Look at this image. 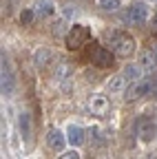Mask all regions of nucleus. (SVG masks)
Returning <instances> with one entry per match:
<instances>
[{"label": "nucleus", "mask_w": 157, "mask_h": 159, "mask_svg": "<svg viewBox=\"0 0 157 159\" xmlns=\"http://www.w3.org/2000/svg\"><path fill=\"white\" fill-rule=\"evenodd\" d=\"M157 135V124L155 122H148L146 124H142V128H140V139H144V142H150V139Z\"/></svg>", "instance_id": "13"}, {"label": "nucleus", "mask_w": 157, "mask_h": 159, "mask_svg": "<svg viewBox=\"0 0 157 159\" xmlns=\"http://www.w3.org/2000/svg\"><path fill=\"white\" fill-rule=\"evenodd\" d=\"M140 66H135V64H126V69H124V77L126 80H131V82H137L140 80Z\"/></svg>", "instance_id": "17"}, {"label": "nucleus", "mask_w": 157, "mask_h": 159, "mask_svg": "<svg viewBox=\"0 0 157 159\" xmlns=\"http://www.w3.org/2000/svg\"><path fill=\"white\" fill-rule=\"evenodd\" d=\"M60 159H80V155H77V150H69V152L60 155Z\"/></svg>", "instance_id": "20"}, {"label": "nucleus", "mask_w": 157, "mask_h": 159, "mask_svg": "<svg viewBox=\"0 0 157 159\" xmlns=\"http://www.w3.org/2000/svg\"><path fill=\"white\" fill-rule=\"evenodd\" d=\"M89 38H91V29H89L86 25H75V27H71L69 33H67V47H69L71 51H75V49H80L82 44H86Z\"/></svg>", "instance_id": "2"}, {"label": "nucleus", "mask_w": 157, "mask_h": 159, "mask_svg": "<svg viewBox=\"0 0 157 159\" xmlns=\"http://www.w3.org/2000/svg\"><path fill=\"white\" fill-rule=\"evenodd\" d=\"M33 18H35V16H33L31 9H22V13H20V25H22V27H29V25L33 22Z\"/></svg>", "instance_id": "19"}, {"label": "nucleus", "mask_w": 157, "mask_h": 159, "mask_svg": "<svg viewBox=\"0 0 157 159\" xmlns=\"http://www.w3.org/2000/svg\"><path fill=\"white\" fill-rule=\"evenodd\" d=\"M109 108H111V102H109V97L106 95H102V93H93L91 97H89V111L93 113V115H106L109 113Z\"/></svg>", "instance_id": "5"}, {"label": "nucleus", "mask_w": 157, "mask_h": 159, "mask_svg": "<svg viewBox=\"0 0 157 159\" xmlns=\"http://www.w3.org/2000/svg\"><path fill=\"white\" fill-rule=\"evenodd\" d=\"M53 2H49V0H42V2H38V16H51L53 13Z\"/></svg>", "instance_id": "18"}, {"label": "nucleus", "mask_w": 157, "mask_h": 159, "mask_svg": "<svg viewBox=\"0 0 157 159\" xmlns=\"http://www.w3.org/2000/svg\"><path fill=\"white\" fill-rule=\"evenodd\" d=\"M155 53H157V49H155Z\"/></svg>", "instance_id": "23"}, {"label": "nucleus", "mask_w": 157, "mask_h": 159, "mask_svg": "<svg viewBox=\"0 0 157 159\" xmlns=\"http://www.w3.org/2000/svg\"><path fill=\"white\" fill-rule=\"evenodd\" d=\"M13 91V75L9 73V66L5 62V55H2V93L9 95Z\"/></svg>", "instance_id": "11"}, {"label": "nucleus", "mask_w": 157, "mask_h": 159, "mask_svg": "<svg viewBox=\"0 0 157 159\" xmlns=\"http://www.w3.org/2000/svg\"><path fill=\"white\" fill-rule=\"evenodd\" d=\"M126 82H128V80L124 77V73H122V75H113L109 82H106V89H109L111 93H122V91L126 89Z\"/></svg>", "instance_id": "10"}, {"label": "nucleus", "mask_w": 157, "mask_h": 159, "mask_svg": "<svg viewBox=\"0 0 157 159\" xmlns=\"http://www.w3.org/2000/svg\"><path fill=\"white\" fill-rule=\"evenodd\" d=\"M67 142H69V139L64 137V133H62L60 128H51V130L47 133V146H49L51 150H62V148L67 146Z\"/></svg>", "instance_id": "6"}, {"label": "nucleus", "mask_w": 157, "mask_h": 159, "mask_svg": "<svg viewBox=\"0 0 157 159\" xmlns=\"http://www.w3.org/2000/svg\"><path fill=\"white\" fill-rule=\"evenodd\" d=\"M18 122H20V130H22V137H25V139H29V137H31V119H29V115H27V113H22Z\"/></svg>", "instance_id": "15"}, {"label": "nucleus", "mask_w": 157, "mask_h": 159, "mask_svg": "<svg viewBox=\"0 0 157 159\" xmlns=\"http://www.w3.org/2000/svg\"><path fill=\"white\" fill-rule=\"evenodd\" d=\"M97 5H100V9H104V11H117V9H120L122 7V2H120V0H97Z\"/></svg>", "instance_id": "16"}, {"label": "nucleus", "mask_w": 157, "mask_h": 159, "mask_svg": "<svg viewBox=\"0 0 157 159\" xmlns=\"http://www.w3.org/2000/svg\"><path fill=\"white\" fill-rule=\"evenodd\" d=\"M153 91V80H137V82L128 89V99H137V97H144Z\"/></svg>", "instance_id": "7"}, {"label": "nucleus", "mask_w": 157, "mask_h": 159, "mask_svg": "<svg viewBox=\"0 0 157 159\" xmlns=\"http://www.w3.org/2000/svg\"><path fill=\"white\" fill-rule=\"evenodd\" d=\"M71 75H73V66L69 62H58V66L53 71V77L58 82H67V80H71Z\"/></svg>", "instance_id": "9"}, {"label": "nucleus", "mask_w": 157, "mask_h": 159, "mask_svg": "<svg viewBox=\"0 0 157 159\" xmlns=\"http://www.w3.org/2000/svg\"><path fill=\"white\" fill-rule=\"evenodd\" d=\"M109 42H111V49L115 55L120 57H128L135 53V38L124 33V31H113L109 33Z\"/></svg>", "instance_id": "1"}, {"label": "nucleus", "mask_w": 157, "mask_h": 159, "mask_svg": "<svg viewBox=\"0 0 157 159\" xmlns=\"http://www.w3.org/2000/svg\"><path fill=\"white\" fill-rule=\"evenodd\" d=\"M153 2H157V0H153Z\"/></svg>", "instance_id": "22"}, {"label": "nucleus", "mask_w": 157, "mask_h": 159, "mask_svg": "<svg viewBox=\"0 0 157 159\" xmlns=\"http://www.w3.org/2000/svg\"><path fill=\"white\" fill-rule=\"evenodd\" d=\"M140 62H142V69L146 73H155L157 71V53L155 51H144L142 57H140Z\"/></svg>", "instance_id": "8"}, {"label": "nucleus", "mask_w": 157, "mask_h": 159, "mask_svg": "<svg viewBox=\"0 0 157 159\" xmlns=\"http://www.w3.org/2000/svg\"><path fill=\"white\" fill-rule=\"evenodd\" d=\"M89 57H91V62H93L95 66H102V69L113 64V55H111V51L104 49V47H100V44H93V47H91Z\"/></svg>", "instance_id": "4"}, {"label": "nucleus", "mask_w": 157, "mask_h": 159, "mask_svg": "<svg viewBox=\"0 0 157 159\" xmlns=\"http://www.w3.org/2000/svg\"><path fill=\"white\" fill-rule=\"evenodd\" d=\"M53 33H55V35H60V33H62V22L53 25Z\"/></svg>", "instance_id": "21"}, {"label": "nucleus", "mask_w": 157, "mask_h": 159, "mask_svg": "<svg viewBox=\"0 0 157 159\" xmlns=\"http://www.w3.org/2000/svg\"><path fill=\"white\" fill-rule=\"evenodd\" d=\"M67 139H69V144H71V146H80V144L84 142V130H82L80 126H71Z\"/></svg>", "instance_id": "14"}, {"label": "nucleus", "mask_w": 157, "mask_h": 159, "mask_svg": "<svg viewBox=\"0 0 157 159\" xmlns=\"http://www.w3.org/2000/svg\"><path fill=\"white\" fill-rule=\"evenodd\" d=\"M33 62H35L38 69H44V66L51 62V51H49V49H38V51L33 53Z\"/></svg>", "instance_id": "12"}, {"label": "nucleus", "mask_w": 157, "mask_h": 159, "mask_svg": "<svg viewBox=\"0 0 157 159\" xmlns=\"http://www.w3.org/2000/svg\"><path fill=\"white\" fill-rule=\"evenodd\" d=\"M146 18H148V7L144 2H133L124 13V22L126 25H142V22H146Z\"/></svg>", "instance_id": "3"}]
</instances>
